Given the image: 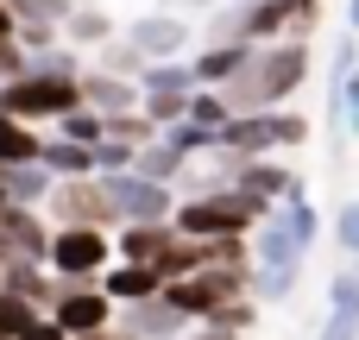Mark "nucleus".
I'll return each instance as SVG.
<instances>
[{
	"label": "nucleus",
	"mask_w": 359,
	"mask_h": 340,
	"mask_svg": "<svg viewBox=\"0 0 359 340\" xmlns=\"http://www.w3.org/2000/svg\"><path fill=\"white\" fill-rule=\"evenodd\" d=\"M334 240H341V252L359 265V202H341V215H334Z\"/></svg>",
	"instance_id": "obj_25"
},
{
	"label": "nucleus",
	"mask_w": 359,
	"mask_h": 340,
	"mask_svg": "<svg viewBox=\"0 0 359 340\" xmlns=\"http://www.w3.org/2000/svg\"><path fill=\"white\" fill-rule=\"evenodd\" d=\"M233 183H240V189H252V196H265V202H284V196L297 189V177L278 164V151H271V158H240Z\"/></svg>",
	"instance_id": "obj_18"
},
{
	"label": "nucleus",
	"mask_w": 359,
	"mask_h": 340,
	"mask_svg": "<svg viewBox=\"0 0 359 340\" xmlns=\"http://www.w3.org/2000/svg\"><path fill=\"white\" fill-rule=\"evenodd\" d=\"M38 158L50 164V177H95V145H82V139H69V132L44 139Z\"/></svg>",
	"instance_id": "obj_19"
},
{
	"label": "nucleus",
	"mask_w": 359,
	"mask_h": 340,
	"mask_svg": "<svg viewBox=\"0 0 359 340\" xmlns=\"http://www.w3.org/2000/svg\"><path fill=\"white\" fill-rule=\"evenodd\" d=\"M88 340H101V334H88Z\"/></svg>",
	"instance_id": "obj_33"
},
{
	"label": "nucleus",
	"mask_w": 359,
	"mask_h": 340,
	"mask_svg": "<svg viewBox=\"0 0 359 340\" xmlns=\"http://www.w3.org/2000/svg\"><path fill=\"white\" fill-rule=\"evenodd\" d=\"M114 259H120V252H114V227H95V221H63V227H50V252H44V265H50L63 284H76V278H101Z\"/></svg>",
	"instance_id": "obj_4"
},
{
	"label": "nucleus",
	"mask_w": 359,
	"mask_h": 340,
	"mask_svg": "<svg viewBox=\"0 0 359 340\" xmlns=\"http://www.w3.org/2000/svg\"><path fill=\"white\" fill-rule=\"evenodd\" d=\"M32 69V50H25V38L13 32V38H0V82H13V76H25Z\"/></svg>",
	"instance_id": "obj_24"
},
{
	"label": "nucleus",
	"mask_w": 359,
	"mask_h": 340,
	"mask_svg": "<svg viewBox=\"0 0 359 340\" xmlns=\"http://www.w3.org/2000/svg\"><path fill=\"white\" fill-rule=\"evenodd\" d=\"M265 215H271L265 196H252L240 183H221V189H196L189 202H177L170 227L189 233V240H246Z\"/></svg>",
	"instance_id": "obj_2"
},
{
	"label": "nucleus",
	"mask_w": 359,
	"mask_h": 340,
	"mask_svg": "<svg viewBox=\"0 0 359 340\" xmlns=\"http://www.w3.org/2000/svg\"><path fill=\"white\" fill-rule=\"evenodd\" d=\"M0 340H6V334H0Z\"/></svg>",
	"instance_id": "obj_34"
},
{
	"label": "nucleus",
	"mask_w": 359,
	"mask_h": 340,
	"mask_svg": "<svg viewBox=\"0 0 359 340\" xmlns=\"http://www.w3.org/2000/svg\"><path fill=\"white\" fill-rule=\"evenodd\" d=\"M303 259H309V246L290 233L284 208H271V215L252 227V240H246V265H252V271H303Z\"/></svg>",
	"instance_id": "obj_11"
},
{
	"label": "nucleus",
	"mask_w": 359,
	"mask_h": 340,
	"mask_svg": "<svg viewBox=\"0 0 359 340\" xmlns=\"http://www.w3.org/2000/svg\"><path fill=\"white\" fill-rule=\"evenodd\" d=\"M82 101H88L95 114H133V107H139V76L126 82V76H114V69H95V76H82Z\"/></svg>",
	"instance_id": "obj_17"
},
{
	"label": "nucleus",
	"mask_w": 359,
	"mask_h": 340,
	"mask_svg": "<svg viewBox=\"0 0 359 340\" xmlns=\"http://www.w3.org/2000/svg\"><path fill=\"white\" fill-rule=\"evenodd\" d=\"M114 309H120V303H114L107 290H88V278H76V284H63V290L50 297V315H57L76 340L107 334V328H114Z\"/></svg>",
	"instance_id": "obj_10"
},
{
	"label": "nucleus",
	"mask_w": 359,
	"mask_h": 340,
	"mask_svg": "<svg viewBox=\"0 0 359 340\" xmlns=\"http://www.w3.org/2000/svg\"><path fill=\"white\" fill-rule=\"evenodd\" d=\"M303 82H309V38H265V44H252V57L221 82V95L233 101V114H252V107H284V101H297Z\"/></svg>",
	"instance_id": "obj_1"
},
{
	"label": "nucleus",
	"mask_w": 359,
	"mask_h": 340,
	"mask_svg": "<svg viewBox=\"0 0 359 340\" xmlns=\"http://www.w3.org/2000/svg\"><path fill=\"white\" fill-rule=\"evenodd\" d=\"M0 107L19 114V120H63L69 107H82V76H50V69H25L13 82H0Z\"/></svg>",
	"instance_id": "obj_5"
},
{
	"label": "nucleus",
	"mask_w": 359,
	"mask_h": 340,
	"mask_svg": "<svg viewBox=\"0 0 359 340\" xmlns=\"http://www.w3.org/2000/svg\"><path fill=\"white\" fill-rule=\"evenodd\" d=\"M309 139V114L303 107H252V114H233L221 126V145L233 158H271V151H297Z\"/></svg>",
	"instance_id": "obj_3"
},
{
	"label": "nucleus",
	"mask_w": 359,
	"mask_h": 340,
	"mask_svg": "<svg viewBox=\"0 0 359 340\" xmlns=\"http://www.w3.org/2000/svg\"><path fill=\"white\" fill-rule=\"evenodd\" d=\"M347 32H359V0H347Z\"/></svg>",
	"instance_id": "obj_31"
},
{
	"label": "nucleus",
	"mask_w": 359,
	"mask_h": 340,
	"mask_svg": "<svg viewBox=\"0 0 359 340\" xmlns=\"http://www.w3.org/2000/svg\"><path fill=\"white\" fill-rule=\"evenodd\" d=\"M227 6H259V0H227Z\"/></svg>",
	"instance_id": "obj_32"
},
{
	"label": "nucleus",
	"mask_w": 359,
	"mask_h": 340,
	"mask_svg": "<svg viewBox=\"0 0 359 340\" xmlns=\"http://www.w3.org/2000/svg\"><path fill=\"white\" fill-rule=\"evenodd\" d=\"M246 57H252V38H208V44L189 57V69H196V82H202V88H221Z\"/></svg>",
	"instance_id": "obj_15"
},
{
	"label": "nucleus",
	"mask_w": 359,
	"mask_h": 340,
	"mask_svg": "<svg viewBox=\"0 0 359 340\" xmlns=\"http://www.w3.org/2000/svg\"><path fill=\"white\" fill-rule=\"evenodd\" d=\"M50 221L63 227V221H95V227H120V215H114V202H107V183L101 177H57V189H50Z\"/></svg>",
	"instance_id": "obj_9"
},
{
	"label": "nucleus",
	"mask_w": 359,
	"mask_h": 340,
	"mask_svg": "<svg viewBox=\"0 0 359 340\" xmlns=\"http://www.w3.org/2000/svg\"><path fill=\"white\" fill-rule=\"evenodd\" d=\"M38 151H44V139H38V126L0 107V164H25V158H38Z\"/></svg>",
	"instance_id": "obj_20"
},
{
	"label": "nucleus",
	"mask_w": 359,
	"mask_h": 340,
	"mask_svg": "<svg viewBox=\"0 0 359 340\" xmlns=\"http://www.w3.org/2000/svg\"><path fill=\"white\" fill-rule=\"evenodd\" d=\"M189 120H202L208 132H221V126L233 120V101H227L221 88H196V95H189Z\"/></svg>",
	"instance_id": "obj_22"
},
{
	"label": "nucleus",
	"mask_w": 359,
	"mask_h": 340,
	"mask_svg": "<svg viewBox=\"0 0 359 340\" xmlns=\"http://www.w3.org/2000/svg\"><path fill=\"white\" fill-rule=\"evenodd\" d=\"M322 340H359V309H328Z\"/></svg>",
	"instance_id": "obj_27"
},
{
	"label": "nucleus",
	"mask_w": 359,
	"mask_h": 340,
	"mask_svg": "<svg viewBox=\"0 0 359 340\" xmlns=\"http://www.w3.org/2000/svg\"><path fill=\"white\" fill-rule=\"evenodd\" d=\"M196 88H202V82H196L189 57H170V63H145V69H139V107H145L158 126L183 120V114H189V95H196Z\"/></svg>",
	"instance_id": "obj_6"
},
{
	"label": "nucleus",
	"mask_w": 359,
	"mask_h": 340,
	"mask_svg": "<svg viewBox=\"0 0 359 340\" xmlns=\"http://www.w3.org/2000/svg\"><path fill=\"white\" fill-rule=\"evenodd\" d=\"M101 290L126 309V303H145V297H158L164 290V271L158 265H145V259H114L107 271H101Z\"/></svg>",
	"instance_id": "obj_14"
},
{
	"label": "nucleus",
	"mask_w": 359,
	"mask_h": 340,
	"mask_svg": "<svg viewBox=\"0 0 359 340\" xmlns=\"http://www.w3.org/2000/svg\"><path fill=\"white\" fill-rule=\"evenodd\" d=\"M177 340H240L233 328H215V322H202V328H189V334H177Z\"/></svg>",
	"instance_id": "obj_29"
},
{
	"label": "nucleus",
	"mask_w": 359,
	"mask_h": 340,
	"mask_svg": "<svg viewBox=\"0 0 359 340\" xmlns=\"http://www.w3.org/2000/svg\"><path fill=\"white\" fill-rule=\"evenodd\" d=\"M328 309H359V271H334L328 278Z\"/></svg>",
	"instance_id": "obj_26"
},
{
	"label": "nucleus",
	"mask_w": 359,
	"mask_h": 340,
	"mask_svg": "<svg viewBox=\"0 0 359 340\" xmlns=\"http://www.w3.org/2000/svg\"><path fill=\"white\" fill-rule=\"evenodd\" d=\"M170 240H177V227H170V221H120L114 252H120V259H145V265H158Z\"/></svg>",
	"instance_id": "obj_16"
},
{
	"label": "nucleus",
	"mask_w": 359,
	"mask_h": 340,
	"mask_svg": "<svg viewBox=\"0 0 359 340\" xmlns=\"http://www.w3.org/2000/svg\"><path fill=\"white\" fill-rule=\"evenodd\" d=\"M120 328H126L120 340H177V334H189L196 322L158 290V297H145V303H126V322H120Z\"/></svg>",
	"instance_id": "obj_13"
},
{
	"label": "nucleus",
	"mask_w": 359,
	"mask_h": 340,
	"mask_svg": "<svg viewBox=\"0 0 359 340\" xmlns=\"http://www.w3.org/2000/svg\"><path fill=\"white\" fill-rule=\"evenodd\" d=\"M164 6H177V13H196V6H202V13H208V6H221V0H164Z\"/></svg>",
	"instance_id": "obj_30"
},
{
	"label": "nucleus",
	"mask_w": 359,
	"mask_h": 340,
	"mask_svg": "<svg viewBox=\"0 0 359 340\" xmlns=\"http://www.w3.org/2000/svg\"><path fill=\"white\" fill-rule=\"evenodd\" d=\"M133 158H139L133 139H120V132H101V139H95V170H101V177H107V170H133Z\"/></svg>",
	"instance_id": "obj_23"
},
{
	"label": "nucleus",
	"mask_w": 359,
	"mask_h": 340,
	"mask_svg": "<svg viewBox=\"0 0 359 340\" xmlns=\"http://www.w3.org/2000/svg\"><path fill=\"white\" fill-rule=\"evenodd\" d=\"M95 177H101V170H95ZM101 183H107V202H114V215H120V221H170V215H177V189H170V183H158V177L107 170Z\"/></svg>",
	"instance_id": "obj_7"
},
{
	"label": "nucleus",
	"mask_w": 359,
	"mask_h": 340,
	"mask_svg": "<svg viewBox=\"0 0 359 340\" xmlns=\"http://www.w3.org/2000/svg\"><path fill=\"white\" fill-rule=\"evenodd\" d=\"M44 252H50V227L38 221V208H25V202H6V208H0V265L44 259Z\"/></svg>",
	"instance_id": "obj_12"
},
{
	"label": "nucleus",
	"mask_w": 359,
	"mask_h": 340,
	"mask_svg": "<svg viewBox=\"0 0 359 340\" xmlns=\"http://www.w3.org/2000/svg\"><path fill=\"white\" fill-rule=\"evenodd\" d=\"M126 44H133L145 63H170V57H183V50L196 44V19L177 13V6H151L145 19L126 25Z\"/></svg>",
	"instance_id": "obj_8"
},
{
	"label": "nucleus",
	"mask_w": 359,
	"mask_h": 340,
	"mask_svg": "<svg viewBox=\"0 0 359 340\" xmlns=\"http://www.w3.org/2000/svg\"><path fill=\"white\" fill-rule=\"evenodd\" d=\"M38 315H44V303H32L25 290L0 284V334H6V340H19L25 328H32V322H38Z\"/></svg>",
	"instance_id": "obj_21"
},
{
	"label": "nucleus",
	"mask_w": 359,
	"mask_h": 340,
	"mask_svg": "<svg viewBox=\"0 0 359 340\" xmlns=\"http://www.w3.org/2000/svg\"><path fill=\"white\" fill-rule=\"evenodd\" d=\"M341 132L359 139V63H353V76H347V88H341Z\"/></svg>",
	"instance_id": "obj_28"
}]
</instances>
